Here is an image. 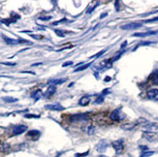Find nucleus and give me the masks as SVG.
<instances>
[{
    "label": "nucleus",
    "instance_id": "nucleus-5",
    "mask_svg": "<svg viewBox=\"0 0 158 157\" xmlns=\"http://www.w3.org/2000/svg\"><path fill=\"white\" fill-rule=\"evenodd\" d=\"M27 129V127L25 125H16V126L13 127V135L16 136V135H20V134H22L23 132H25Z\"/></svg>",
    "mask_w": 158,
    "mask_h": 157
},
{
    "label": "nucleus",
    "instance_id": "nucleus-39",
    "mask_svg": "<svg viewBox=\"0 0 158 157\" xmlns=\"http://www.w3.org/2000/svg\"><path fill=\"white\" fill-rule=\"evenodd\" d=\"M99 157H108V156H106V155H100Z\"/></svg>",
    "mask_w": 158,
    "mask_h": 157
},
{
    "label": "nucleus",
    "instance_id": "nucleus-12",
    "mask_svg": "<svg viewBox=\"0 0 158 157\" xmlns=\"http://www.w3.org/2000/svg\"><path fill=\"white\" fill-rule=\"evenodd\" d=\"M43 95H44V94H43L42 91H41L40 89H37V90H35L32 94H31V97L34 99L35 101H37V100H39V99H40L41 97H42Z\"/></svg>",
    "mask_w": 158,
    "mask_h": 157
},
{
    "label": "nucleus",
    "instance_id": "nucleus-22",
    "mask_svg": "<svg viewBox=\"0 0 158 157\" xmlns=\"http://www.w3.org/2000/svg\"><path fill=\"white\" fill-rule=\"evenodd\" d=\"M54 32H55L56 34H57V36H59V37H61V38H63V37H65L64 36V33L62 32L61 30H58V29H55L54 30Z\"/></svg>",
    "mask_w": 158,
    "mask_h": 157
},
{
    "label": "nucleus",
    "instance_id": "nucleus-16",
    "mask_svg": "<svg viewBox=\"0 0 158 157\" xmlns=\"http://www.w3.org/2000/svg\"><path fill=\"white\" fill-rule=\"evenodd\" d=\"M91 64H92V62L87 63V64H84V65H82V67H79V68H77V69H75V72H80V71H82V70L87 69V68H88Z\"/></svg>",
    "mask_w": 158,
    "mask_h": 157
},
{
    "label": "nucleus",
    "instance_id": "nucleus-27",
    "mask_svg": "<svg viewBox=\"0 0 158 157\" xmlns=\"http://www.w3.org/2000/svg\"><path fill=\"white\" fill-rule=\"evenodd\" d=\"M158 22V17L156 18H153V19H151V20H144V22Z\"/></svg>",
    "mask_w": 158,
    "mask_h": 157
},
{
    "label": "nucleus",
    "instance_id": "nucleus-18",
    "mask_svg": "<svg viewBox=\"0 0 158 157\" xmlns=\"http://www.w3.org/2000/svg\"><path fill=\"white\" fill-rule=\"evenodd\" d=\"M153 151H143L140 157H149L151 155H153Z\"/></svg>",
    "mask_w": 158,
    "mask_h": 157
},
{
    "label": "nucleus",
    "instance_id": "nucleus-21",
    "mask_svg": "<svg viewBox=\"0 0 158 157\" xmlns=\"http://www.w3.org/2000/svg\"><path fill=\"white\" fill-rule=\"evenodd\" d=\"M0 64L6 65V66H16L15 62H0Z\"/></svg>",
    "mask_w": 158,
    "mask_h": 157
},
{
    "label": "nucleus",
    "instance_id": "nucleus-1",
    "mask_svg": "<svg viewBox=\"0 0 158 157\" xmlns=\"http://www.w3.org/2000/svg\"><path fill=\"white\" fill-rule=\"evenodd\" d=\"M89 119V116L87 114H72L70 116V120L72 122H77V121H86Z\"/></svg>",
    "mask_w": 158,
    "mask_h": 157
},
{
    "label": "nucleus",
    "instance_id": "nucleus-34",
    "mask_svg": "<svg viewBox=\"0 0 158 157\" xmlns=\"http://www.w3.org/2000/svg\"><path fill=\"white\" fill-rule=\"evenodd\" d=\"M115 8H116V10H120V7H118V1H115Z\"/></svg>",
    "mask_w": 158,
    "mask_h": 157
},
{
    "label": "nucleus",
    "instance_id": "nucleus-38",
    "mask_svg": "<svg viewBox=\"0 0 158 157\" xmlns=\"http://www.w3.org/2000/svg\"><path fill=\"white\" fill-rule=\"evenodd\" d=\"M110 81H111V78L110 77L105 78V82H110Z\"/></svg>",
    "mask_w": 158,
    "mask_h": 157
},
{
    "label": "nucleus",
    "instance_id": "nucleus-3",
    "mask_svg": "<svg viewBox=\"0 0 158 157\" xmlns=\"http://www.w3.org/2000/svg\"><path fill=\"white\" fill-rule=\"evenodd\" d=\"M142 26L141 22H130L127 23V24L121 25L120 28L123 30H132V29H137V28H140Z\"/></svg>",
    "mask_w": 158,
    "mask_h": 157
},
{
    "label": "nucleus",
    "instance_id": "nucleus-11",
    "mask_svg": "<svg viewBox=\"0 0 158 157\" xmlns=\"http://www.w3.org/2000/svg\"><path fill=\"white\" fill-rule=\"evenodd\" d=\"M55 90H56L55 86L50 85L48 89H47V91L45 92V94H44V96H45V97H51V95H53V94L55 93Z\"/></svg>",
    "mask_w": 158,
    "mask_h": 157
},
{
    "label": "nucleus",
    "instance_id": "nucleus-20",
    "mask_svg": "<svg viewBox=\"0 0 158 157\" xmlns=\"http://www.w3.org/2000/svg\"><path fill=\"white\" fill-rule=\"evenodd\" d=\"M151 82H152V83H153V85H158V72H156V73H155V74L153 75Z\"/></svg>",
    "mask_w": 158,
    "mask_h": 157
},
{
    "label": "nucleus",
    "instance_id": "nucleus-17",
    "mask_svg": "<svg viewBox=\"0 0 158 157\" xmlns=\"http://www.w3.org/2000/svg\"><path fill=\"white\" fill-rule=\"evenodd\" d=\"M40 135V132L37 130H31V131H28L27 133V136L28 137H32V136H39Z\"/></svg>",
    "mask_w": 158,
    "mask_h": 157
},
{
    "label": "nucleus",
    "instance_id": "nucleus-19",
    "mask_svg": "<svg viewBox=\"0 0 158 157\" xmlns=\"http://www.w3.org/2000/svg\"><path fill=\"white\" fill-rule=\"evenodd\" d=\"M3 100L7 103H14V102H17L18 99L17 98H13V97H4Z\"/></svg>",
    "mask_w": 158,
    "mask_h": 157
},
{
    "label": "nucleus",
    "instance_id": "nucleus-15",
    "mask_svg": "<svg viewBox=\"0 0 158 157\" xmlns=\"http://www.w3.org/2000/svg\"><path fill=\"white\" fill-rule=\"evenodd\" d=\"M9 150H10V145H8V143H1V145H0V151H2V152H7Z\"/></svg>",
    "mask_w": 158,
    "mask_h": 157
},
{
    "label": "nucleus",
    "instance_id": "nucleus-2",
    "mask_svg": "<svg viewBox=\"0 0 158 157\" xmlns=\"http://www.w3.org/2000/svg\"><path fill=\"white\" fill-rule=\"evenodd\" d=\"M113 148H115L116 154H120L123 150V141L122 140H117L113 142L112 143Z\"/></svg>",
    "mask_w": 158,
    "mask_h": 157
},
{
    "label": "nucleus",
    "instance_id": "nucleus-14",
    "mask_svg": "<svg viewBox=\"0 0 158 157\" xmlns=\"http://www.w3.org/2000/svg\"><path fill=\"white\" fill-rule=\"evenodd\" d=\"M67 78H59V80H53V81H50V83L51 85H61V83H63L64 82H66Z\"/></svg>",
    "mask_w": 158,
    "mask_h": 157
},
{
    "label": "nucleus",
    "instance_id": "nucleus-23",
    "mask_svg": "<svg viewBox=\"0 0 158 157\" xmlns=\"http://www.w3.org/2000/svg\"><path fill=\"white\" fill-rule=\"evenodd\" d=\"M26 118H39V116H36V114H25L24 116Z\"/></svg>",
    "mask_w": 158,
    "mask_h": 157
},
{
    "label": "nucleus",
    "instance_id": "nucleus-26",
    "mask_svg": "<svg viewBox=\"0 0 158 157\" xmlns=\"http://www.w3.org/2000/svg\"><path fill=\"white\" fill-rule=\"evenodd\" d=\"M98 5H99V2H97V4H96V5H94V6H93L92 8H89V9H88V10H87V11H86V13H87V14H90V13H91V12L93 11V10H94L95 8H96V7L98 6Z\"/></svg>",
    "mask_w": 158,
    "mask_h": 157
},
{
    "label": "nucleus",
    "instance_id": "nucleus-25",
    "mask_svg": "<svg viewBox=\"0 0 158 157\" xmlns=\"http://www.w3.org/2000/svg\"><path fill=\"white\" fill-rule=\"evenodd\" d=\"M103 101H104V98H103V96H100V97H98L96 99V101H95V104H101Z\"/></svg>",
    "mask_w": 158,
    "mask_h": 157
},
{
    "label": "nucleus",
    "instance_id": "nucleus-10",
    "mask_svg": "<svg viewBox=\"0 0 158 157\" xmlns=\"http://www.w3.org/2000/svg\"><path fill=\"white\" fill-rule=\"evenodd\" d=\"M158 31H147V32H138V33H134L133 37H147V36H151V35H154V34H157Z\"/></svg>",
    "mask_w": 158,
    "mask_h": 157
},
{
    "label": "nucleus",
    "instance_id": "nucleus-9",
    "mask_svg": "<svg viewBox=\"0 0 158 157\" xmlns=\"http://www.w3.org/2000/svg\"><path fill=\"white\" fill-rule=\"evenodd\" d=\"M45 108L47 110H51V111H63L64 107L61 106L60 104H53V105H46Z\"/></svg>",
    "mask_w": 158,
    "mask_h": 157
},
{
    "label": "nucleus",
    "instance_id": "nucleus-4",
    "mask_svg": "<svg viewBox=\"0 0 158 157\" xmlns=\"http://www.w3.org/2000/svg\"><path fill=\"white\" fill-rule=\"evenodd\" d=\"M144 129L146 132L154 133L158 131V123H151V122H147V124L144 125Z\"/></svg>",
    "mask_w": 158,
    "mask_h": 157
},
{
    "label": "nucleus",
    "instance_id": "nucleus-36",
    "mask_svg": "<svg viewBox=\"0 0 158 157\" xmlns=\"http://www.w3.org/2000/svg\"><path fill=\"white\" fill-rule=\"evenodd\" d=\"M39 65H42L41 62H39V63H35V64H32V67H35V66H39Z\"/></svg>",
    "mask_w": 158,
    "mask_h": 157
},
{
    "label": "nucleus",
    "instance_id": "nucleus-35",
    "mask_svg": "<svg viewBox=\"0 0 158 157\" xmlns=\"http://www.w3.org/2000/svg\"><path fill=\"white\" fill-rule=\"evenodd\" d=\"M140 148H141V150H147V146H140Z\"/></svg>",
    "mask_w": 158,
    "mask_h": 157
},
{
    "label": "nucleus",
    "instance_id": "nucleus-32",
    "mask_svg": "<svg viewBox=\"0 0 158 157\" xmlns=\"http://www.w3.org/2000/svg\"><path fill=\"white\" fill-rule=\"evenodd\" d=\"M72 64H73V62L68 61V62H65V63L62 64V67H66V66H69V65H72Z\"/></svg>",
    "mask_w": 158,
    "mask_h": 157
},
{
    "label": "nucleus",
    "instance_id": "nucleus-30",
    "mask_svg": "<svg viewBox=\"0 0 158 157\" xmlns=\"http://www.w3.org/2000/svg\"><path fill=\"white\" fill-rule=\"evenodd\" d=\"M151 44H153V42H143V43H141L140 45L141 46H147V45H151Z\"/></svg>",
    "mask_w": 158,
    "mask_h": 157
},
{
    "label": "nucleus",
    "instance_id": "nucleus-28",
    "mask_svg": "<svg viewBox=\"0 0 158 157\" xmlns=\"http://www.w3.org/2000/svg\"><path fill=\"white\" fill-rule=\"evenodd\" d=\"M105 51H107V49H103V51H101L99 52V53L95 54V55H94V56H93V57H100L101 55H102V54H103V53H105Z\"/></svg>",
    "mask_w": 158,
    "mask_h": 157
},
{
    "label": "nucleus",
    "instance_id": "nucleus-6",
    "mask_svg": "<svg viewBox=\"0 0 158 157\" xmlns=\"http://www.w3.org/2000/svg\"><path fill=\"white\" fill-rule=\"evenodd\" d=\"M147 96L149 99H151V100L158 101V89H156V88H151V89L147 90Z\"/></svg>",
    "mask_w": 158,
    "mask_h": 157
},
{
    "label": "nucleus",
    "instance_id": "nucleus-29",
    "mask_svg": "<svg viewBox=\"0 0 158 157\" xmlns=\"http://www.w3.org/2000/svg\"><path fill=\"white\" fill-rule=\"evenodd\" d=\"M87 154H88V151H86V152H84V153H78V154H76V157H82V156H86Z\"/></svg>",
    "mask_w": 158,
    "mask_h": 157
},
{
    "label": "nucleus",
    "instance_id": "nucleus-31",
    "mask_svg": "<svg viewBox=\"0 0 158 157\" xmlns=\"http://www.w3.org/2000/svg\"><path fill=\"white\" fill-rule=\"evenodd\" d=\"M51 19V16H48V17H43V18H40L41 20H50Z\"/></svg>",
    "mask_w": 158,
    "mask_h": 157
},
{
    "label": "nucleus",
    "instance_id": "nucleus-24",
    "mask_svg": "<svg viewBox=\"0 0 158 157\" xmlns=\"http://www.w3.org/2000/svg\"><path fill=\"white\" fill-rule=\"evenodd\" d=\"M94 131H95L94 127H93V126H89L88 127V130H87V134H88V135H92L93 133H94Z\"/></svg>",
    "mask_w": 158,
    "mask_h": 157
},
{
    "label": "nucleus",
    "instance_id": "nucleus-7",
    "mask_svg": "<svg viewBox=\"0 0 158 157\" xmlns=\"http://www.w3.org/2000/svg\"><path fill=\"white\" fill-rule=\"evenodd\" d=\"M108 148V143L105 140H101L96 145V150L98 152H104Z\"/></svg>",
    "mask_w": 158,
    "mask_h": 157
},
{
    "label": "nucleus",
    "instance_id": "nucleus-37",
    "mask_svg": "<svg viewBox=\"0 0 158 157\" xmlns=\"http://www.w3.org/2000/svg\"><path fill=\"white\" fill-rule=\"evenodd\" d=\"M126 45H127V42H124V43L122 44V45H121V49H122V48H124V47H126Z\"/></svg>",
    "mask_w": 158,
    "mask_h": 157
},
{
    "label": "nucleus",
    "instance_id": "nucleus-8",
    "mask_svg": "<svg viewBox=\"0 0 158 157\" xmlns=\"http://www.w3.org/2000/svg\"><path fill=\"white\" fill-rule=\"evenodd\" d=\"M110 118L113 120V121H120V120L121 119L120 109H116L113 112H112V114H110Z\"/></svg>",
    "mask_w": 158,
    "mask_h": 157
},
{
    "label": "nucleus",
    "instance_id": "nucleus-13",
    "mask_svg": "<svg viewBox=\"0 0 158 157\" xmlns=\"http://www.w3.org/2000/svg\"><path fill=\"white\" fill-rule=\"evenodd\" d=\"M89 102H90V98L87 97V96H84V97L81 98V100L79 101V105L80 106H87Z\"/></svg>",
    "mask_w": 158,
    "mask_h": 157
},
{
    "label": "nucleus",
    "instance_id": "nucleus-33",
    "mask_svg": "<svg viewBox=\"0 0 158 157\" xmlns=\"http://www.w3.org/2000/svg\"><path fill=\"white\" fill-rule=\"evenodd\" d=\"M107 16H108V14H107V13H104V14H102V15H101V19H103V18H105V17H107Z\"/></svg>",
    "mask_w": 158,
    "mask_h": 157
}]
</instances>
